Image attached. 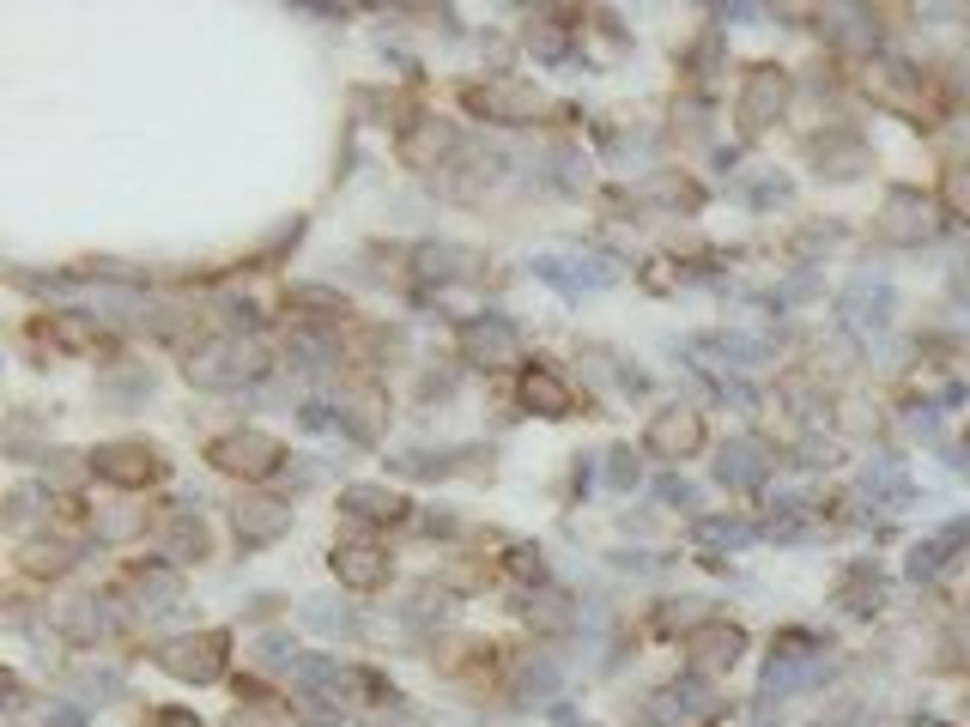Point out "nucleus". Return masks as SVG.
I'll return each instance as SVG.
<instances>
[{
	"label": "nucleus",
	"instance_id": "f257e3e1",
	"mask_svg": "<svg viewBox=\"0 0 970 727\" xmlns=\"http://www.w3.org/2000/svg\"><path fill=\"white\" fill-rule=\"evenodd\" d=\"M262 370H267V358H262V346H249V340H213V346H201V352H188V364H183L188 382L213 388V395L255 382Z\"/></svg>",
	"mask_w": 970,
	"mask_h": 727
},
{
	"label": "nucleus",
	"instance_id": "f03ea898",
	"mask_svg": "<svg viewBox=\"0 0 970 727\" xmlns=\"http://www.w3.org/2000/svg\"><path fill=\"white\" fill-rule=\"evenodd\" d=\"M868 98L879 103V110H898V115H910V122H935V110H928V91H922V73L910 68V61H898V55H874L868 61Z\"/></svg>",
	"mask_w": 970,
	"mask_h": 727
},
{
	"label": "nucleus",
	"instance_id": "7ed1b4c3",
	"mask_svg": "<svg viewBox=\"0 0 970 727\" xmlns=\"http://www.w3.org/2000/svg\"><path fill=\"white\" fill-rule=\"evenodd\" d=\"M159 667L183 685H213L225 673V631H188L159 648Z\"/></svg>",
	"mask_w": 970,
	"mask_h": 727
},
{
	"label": "nucleus",
	"instance_id": "20e7f679",
	"mask_svg": "<svg viewBox=\"0 0 970 727\" xmlns=\"http://www.w3.org/2000/svg\"><path fill=\"white\" fill-rule=\"evenodd\" d=\"M206 461H213L218 473H237V479H274L279 461H286V449H279L267 431H231L206 449Z\"/></svg>",
	"mask_w": 970,
	"mask_h": 727
},
{
	"label": "nucleus",
	"instance_id": "39448f33",
	"mask_svg": "<svg viewBox=\"0 0 970 727\" xmlns=\"http://www.w3.org/2000/svg\"><path fill=\"white\" fill-rule=\"evenodd\" d=\"M879 243H891V249H916V243L935 237V206H928V194L916 188H891L886 206H879V225H874Z\"/></svg>",
	"mask_w": 970,
	"mask_h": 727
},
{
	"label": "nucleus",
	"instance_id": "423d86ee",
	"mask_svg": "<svg viewBox=\"0 0 970 727\" xmlns=\"http://www.w3.org/2000/svg\"><path fill=\"white\" fill-rule=\"evenodd\" d=\"M92 473L122 485V491H140V485H159L171 467H164V454L152 443H103V449H92Z\"/></svg>",
	"mask_w": 970,
	"mask_h": 727
},
{
	"label": "nucleus",
	"instance_id": "0eeeda50",
	"mask_svg": "<svg viewBox=\"0 0 970 727\" xmlns=\"http://www.w3.org/2000/svg\"><path fill=\"white\" fill-rule=\"evenodd\" d=\"M461 358L480 364V370H510L522 358V334L503 316H473V321H461Z\"/></svg>",
	"mask_w": 970,
	"mask_h": 727
},
{
	"label": "nucleus",
	"instance_id": "6e6552de",
	"mask_svg": "<svg viewBox=\"0 0 970 727\" xmlns=\"http://www.w3.org/2000/svg\"><path fill=\"white\" fill-rule=\"evenodd\" d=\"M788 110V73L783 68H753L746 73V85H741V134H765V127L776 122V115Z\"/></svg>",
	"mask_w": 970,
	"mask_h": 727
},
{
	"label": "nucleus",
	"instance_id": "1a4fd4ad",
	"mask_svg": "<svg viewBox=\"0 0 970 727\" xmlns=\"http://www.w3.org/2000/svg\"><path fill=\"white\" fill-rule=\"evenodd\" d=\"M468 110H480L486 122H534L547 103H540V91L528 80H486V85H468Z\"/></svg>",
	"mask_w": 970,
	"mask_h": 727
},
{
	"label": "nucleus",
	"instance_id": "9d476101",
	"mask_svg": "<svg viewBox=\"0 0 970 727\" xmlns=\"http://www.w3.org/2000/svg\"><path fill=\"white\" fill-rule=\"evenodd\" d=\"M643 449L655 454V461H685V454L704 449V419H697L692 407H667L650 419V431H643Z\"/></svg>",
	"mask_w": 970,
	"mask_h": 727
},
{
	"label": "nucleus",
	"instance_id": "9b49d317",
	"mask_svg": "<svg viewBox=\"0 0 970 727\" xmlns=\"http://www.w3.org/2000/svg\"><path fill=\"white\" fill-rule=\"evenodd\" d=\"M807 158L819 164V176H831V182H856V176L874 164V152H868V140H861L856 127H831V134H813Z\"/></svg>",
	"mask_w": 970,
	"mask_h": 727
},
{
	"label": "nucleus",
	"instance_id": "f8f14e48",
	"mask_svg": "<svg viewBox=\"0 0 970 727\" xmlns=\"http://www.w3.org/2000/svg\"><path fill=\"white\" fill-rule=\"evenodd\" d=\"M709 704H716V692H709L704 679H674L667 692L650 697V709H643V727H685V721L709 716Z\"/></svg>",
	"mask_w": 970,
	"mask_h": 727
},
{
	"label": "nucleus",
	"instance_id": "ddd939ff",
	"mask_svg": "<svg viewBox=\"0 0 970 727\" xmlns=\"http://www.w3.org/2000/svg\"><path fill=\"white\" fill-rule=\"evenodd\" d=\"M231 528H237V540L249 545H274L279 534L292 528V503H279V498H243L237 510H231Z\"/></svg>",
	"mask_w": 970,
	"mask_h": 727
},
{
	"label": "nucleus",
	"instance_id": "4468645a",
	"mask_svg": "<svg viewBox=\"0 0 970 727\" xmlns=\"http://www.w3.org/2000/svg\"><path fill=\"white\" fill-rule=\"evenodd\" d=\"M534 273L552 285V291H564V297H582V291L613 285V262H576V255H540Z\"/></svg>",
	"mask_w": 970,
	"mask_h": 727
},
{
	"label": "nucleus",
	"instance_id": "2eb2a0df",
	"mask_svg": "<svg viewBox=\"0 0 970 727\" xmlns=\"http://www.w3.org/2000/svg\"><path fill=\"white\" fill-rule=\"evenodd\" d=\"M456 146H461V134L449 122H437V115H419V122L400 134V158H407L412 171H437Z\"/></svg>",
	"mask_w": 970,
	"mask_h": 727
},
{
	"label": "nucleus",
	"instance_id": "dca6fc26",
	"mask_svg": "<svg viewBox=\"0 0 970 727\" xmlns=\"http://www.w3.org/2000/svg\"><path fill=\"white\" fill-rule=\"evenodd\" d=\"M741 648H746V631L728 625V618H704V625L685 631V655L704 661V667H734Z\"/></svg>",
	"mask_w": 970,
	"mask_h": 727
},
{
	"label": "nucleus",
	"instance_id": "f3484780",
	"mask_svg": "<svg viewBox=\"0 0 970 727\" xmlns=\"http://www.w3.org/2000/svg\"><path fill=\"white\" fill-rule=\"evenodd\" d=\"M837 309H844V321H856V328H886L891 321V285L879 279V273H856L849 291L837 297Z\"/></svg>",
	"mask_w": 970,
	"mask_h": 727
},
{
	"label": "nucleus",
	"instance_id": "a211bd4d",
	"mask_svg": "<svg viewBox=\"0 0 970 727\" xmlns=\"http://www.w3.org/2000/svg\"><path fill=\"white\" fill-rule=\"evenodd\" d=\"M716 479H722L728 491H753V485H765V479H770L765 449H758L753 437H734V443H722V454H716Z\"/></svg>",
	"mask_w": 970,
	"mask_h": 727
},
{
	"label": "nucleus",
	"instance_id": "6ab92c4d",
	"mask_svg": "<svg viewBox=\"0 0 970 727\" xmlns=\"http://www.w3.org/2000/svg\"><path fill=\"white\" fill-rule=\"evenodd\" d=\"M522 407L547 412V419H571V412H576V395H571V382H564L559 370H547V364H528V370H522Z\"/></svg>",
	"mask_w": 970,
	"mask_h": 727
},
{
	"label": "nucleus",
	"instance_id": "aec40b11",
	"mask_svg": "<svg viewBox=\"0 0 970 727\" xmlns=\"http://www.w3.org/2000/svg\"><path fill=\"white\" fill-rule=\"evenodd\" d=\"M334 576H340L346 588L370 594V588H382V582H388V557L377 552V545L353 540V545H340V552H334Z\"/></svg>",
	"mask_w": 970,
	"mask_h": 727
},
{
	"label": "nucleus",
	"instance_id": "412c9836",
	"mask_svg": "<svg viewBox=\"0 0 970 727\" xmlns=\"http://www.w3.org/2000/svg\"><path fill=\"white\" fill-rule=\"evenodd\" d=\"M861 491H868V498L879 503V510H891V515H898V510H910V503H916V485L903 479V467H898V461H886V454L861 467Z\"/></svg>",
	"mask_w": 970,
	"mask_h": 727
},
{
	"label": "nucleus",
	"instance_id": "4be33fe9",
	"mask_svg": "<svg viewBox=\"0 0 970 727\" xmlns=\"http://www.w3.org/2000/svg\"><path fill=\"white\" fill-rule=\"evenodd\" d=\"M340 510L353 515V522H400V515H407V503H400L388 485H346L340 491Z\"/></svg>",
	"mask_w": 970,
	"mask_h": 727
},
{
	"label": "nucleus",
	"instance_id": "5701e85b",
	"mask_svg": "<svg viewBox=\"0 0 970 727\" xmlns=\"http://www.w3.org/2000/svg\"><path fill=\"white\" fill-rule=\"evenodd\" d=\"M159 552L171 557V564H188V557H206V522L194 515V503H183V510L171 515V528H164Z\"/></svg>",
	"mask_w": 970,
	"mask_h": 727
},
{
	"label": "nucleus",
	"instance_id": "b1692460",
	"mask_svg": "<svg viewBox=\"0 0 970 727\" xmlns=\"http://www.w3.org/2000/svg\"><path fill=\"white\" fill-rule=\"evenodd\" d=\"M412 262H419L425 279H468V273H480V255L461 249V243H425Z\"/></svg>",
	"mask_w": 970,
	"mask_h": 727
},
{
	"label": "nucleus",
	"instance_id": "393cba45",
	"mask_svg": "<svg viewBox=\"0 0 970 727\" xmlns=\"http://www.w3.org/2000/svg\"><path fill=\"white\" fill-rule=\"evenodd\" d=\"M127 582H134V594H140V601H146V606H140V613H171V606L183 601V582H176V570H164V564H146V570H134V576H127Z\"/></svg>",
	"mask_w": 970,
	"mask_h": 727
},
{
	"label": "nucleus",
	"instance_id": "a878e982",
	"mask_svg": "<svg viewBox=\"0 0 970 727\" xmlns=\"http://www.w3.org/2000/svg\"><path fill=\"white\" fill-rule=\"evenodd\" d=\"M697 352L728 358L734 370H753V364H765V358H770V346H765V340H753V334H709V340H697Z\"/></svg>",
	"mask_w": 970,
	"mask_h": 727
},
{
	"label": "nucleus",
	"instance_id": "bb28decb",
	"mask_svg": "<svg viewBox=\"0 0 970 727\" xmlns=\"http://www.w3.org/2000/svg\"><path fill=\"white\" fill-rule=\"evenodd\" d=\"M73 564H80V552H73L68 540H31L24 545V576H68Z\"/></svg>",
	"mask_w": 970,
	"mask_h": 727
},
{
	"label": "nucleus",
	"instance_id": "cd10ccee",
	"mask_svg": "<svg viewBox=\"0 0 970 727\" xmlns=\"http://www.w3.org/2000/svg\"><path fill=\"white\" fill-rule=\"evenodd\" d=\"M692 540H697V545H722V552H734V545L758 540V528H753V522H741V515H704V522L692 528Z\"/></svg>",
	"mask_w": 970,
	"mask_h": 727
},
{
	"label": "nucleus",
	"instance_id": "c85d7f7f",
	"mask_svg": "<svg viewBox=\"0 0 970 727\" xmlns=\"http://www.w3.org/2000/svg\"><path fill=\"white\" fill-rule=\"evenodd\" d=\"M115 618L103 613V601H73L68 606V618H61V631L73 636V643H98V636H110Z\"/></svg>",
	"mask_w": 970,
	"mask_h": 727
},
{
	"label": "nucleus",
	"instance_id": "c756f323",
	"mask_svg": "<svg viewBox=\"0 0 970 727\" xmlns=\"http://www.w3.org/2000/svg\"><path fill=\"white\" fill-rule=\"evenodd\" d=\"M947 564H952V545L940 540V534H935V540H922V545H910V576H916V582L940 576Z\"/></svg>",
	"mask_w": 970,
	"mask_h": 727
},
{
	"label": "nucleus",
	"instance_id": "7c9ffc66",
	"mask_svg": "<svg viewBox=\"0 0 970 727\" xmlns=\"http://www.w3.org/2000/svg\"><path fill=\"white\" fill-rule=\"evenodd\" d=\"M43 328H55V340L73 346V352H98V340H103L92 321H80V316H55V321H43Z\"/></svg>",
	"mask_w": 970,
	"mask_h": 727
},
{
	"label": "nucleus",
	"instance_id": "2f4dec72",
	"mask_svg": "<svg viewBox=\"0 0 970 727\" xmlns=\"http://www.w3.org/2000/svg\"><path fill=\"white\" fill-rule=\"evenodd\" d=\"M837 601H844L849 613H874V606H879V576H874V570H856V576L844 582V594H837Z\"/></svg>",
	"mask_w": 970,
	"mask_h": 727
},
{
	"label": "nucleus",
	"instance_id": "473e14b6",
	"mask_svg": "<svg viewBox=\"0 0 970 727\" xmlns=\"http://www.w3.org/2000/svg\"><path fill=\"white\" fill-rule=\"evenodd\" d=\"M564 606H571L564 594H540V601H528L522 613L534 618V625H547V631H571V613H564Z\"/></svg>",
	"mask_w": 970,
	"mask_h": 727
},
{
	"label": "nucleus",
	"instance_id": "72a5a7b5",
	"mask_svg": "<svg viewBox=\"0 0 970 727\" xmlns=\"http://www.w3.org/2000/svg\"><path fill=\"white\" fill-rule=\"evenodd\" d=\"M940 194H947L952 218H964V225H970V164H952V171H947V188H940Z\"/></svg>",
	"mask_w": 970,
	"mask_h": 727
},
{
	"label": "nucleus",
	"instance_id": "f704fd0d",
	"mask_svg": "<svg viewBox=\"0 0 970 727\" xmlns=\"http://www.w3.org/2000/svg\"><path fill=\"white\" fill-rule=\"evenodd\" d=\"M510 576L547 582V557H540V545H515V552H510Z\"/></svg>",
	"mask_w": 970,
	"mask_h": 727
},
{
	"label": "nucleus",
	"instance_id": "c9c22d12",
	"mask_svg": "<svg viewBox=\"0 0 970 727\" xmlns=\"http://www.w3.org/2000/svg\"><path fill=\"white\" fill-rule=\"evenodd\" d=\"M552 685H559V667H552V661H540V667L528 661L522 667V697H547Z\"/></svg>",
	"mask_w": 970,
	"mask_h": 727
},
{
	"label": "nucleus",
	"instance_id": "e433bc0d",
	"mask_svg": "<svg viewBox=\"0 0 970 727\" xmlns=\"http://www.w3.org/2000/svg\"><path fill=\"white\" fill-rule=\"evenodd\" d=\"M528 49H534L540 61H559L564 55V31L559 24H540V31H528Z\"/></svg>",
	"mask_w": 970,
	"mask_h": 727
},
{
	"label": "nucleus",
	"instance_id": "4c0bfd02",
	"mask_svg": "<svg viewBox=\"0 0 970 727\" xmlns=\"http://www.w3.org/2000/svg\"><path fill=\"white\" fill-rule=\"evenodd\" d=\"M292 304H316V309H334V316H346V297H340V291H321V285H292Z\"/></svg>",
	"mask_w": 970,
	"mask_h": 727
},
{
	"label": "nucleus",
	"instance_id": "58836bf2",
	"mask_svg": "<svg viewBox=\"0 0 970 727\" xmlns=\"http://www.w3.org/2000/svg\"><path fill=\"white\" fill-rule=\"evenodd\" d=\"M837 237H844V225H813V231L795 237V255H819V249H831Z\"/></svg>",
	"mask_w": 970,
	"mask_h": 727
},
{
	"label": "nucleus",
	"instance_id": "ea45409f",
	"mask_svg": "<svg viewBox=\"0 0 970 727\" xmlns=\"http://www.w3.org/2000/svg\"><path fill=\"white\" fill-rule=\"evenodd\" d=\"M831 461H837V449H831V443H819V437L795 449V467H807V473H819V467H831Z\"/></svg>",
	"mask_w": 970,
	"mask_h": 727
},
{
	"label": "nucleus",
	"instance_id": "a19ab883",
	"mask_svg": "<svg viewBox=\"0 0 970 727\" xmlns=\"http://www.w3.org/2000/svg\"><path fill=\"white\" fill-rule=\"evenodd\" d=\"M606 479H613L619 491L637 485V461H631V449H613V467H606Z\"/></svg>",
	"mask_w": 970,
	"mask_h": 727
},
{
	"label": "nucleus",
	"instance_id": "79ce46f5",
	"mask_svg": "<svg viewBox=\"0 0 970 727\" xmlns=\"http://www.w3.org/2000/svg\"><path fill=\"white\" fill-rule=\"evenodd\" d=\"M225 727H279V716H274V709H262V704H255V709H237V716H231Z\"/></svg>",
	"mask_w": 970,
	"mask_h": 727
},
{
	"label": "nucleus",
	"instance_id": "37998d69",
	"mask_svg": "<svg viewBox=\"0 0 970 727\" xmlns=\"http://www.w3.org/2000/svg\"><path fill=\"white\" fill-rule=\"evenodd\" d=\"M662 498H667V503H685V510H697V491L685 485V479H662Z\"/></svg>",
	"mask_w": 970,
	"mask_h": 727
},
{
	"label": "nucleus",
	"instance_id": "c03bdc74",
	"mask_svg": "<svg viewBox=\"0 0 970 727\" xmlns=\"http://www.w3.org/2000/svg\"><path fill=\"white\" fill-rule=\"evenodd\" d=\"M940 540H947L952 552H959V545H970V515H959V522H947V528H940Z\"/></svg>",
	"mask_w": 970,
	"mask_h": 727
},
{
	"label": "nucleus",
	"instance_id": "a18cd8bd",
	"mask_svg": "<svg viewBox=\"0 0 970 727\" xmlns=\"http://www.w3.org/2000/svg\"><path fill=\"white\" fill-rule=\"evenodd\" d=\"M152 727H201V721H194L188 709H159V716H152Z\"/></svg>",
	"mask_w": 970,
	"mask_h": 727
},
{
	"label": "nucleus",
	"instance_id": "49530a36",
	"mask_svg": "<svg viewBox=\"0 0 970 727\" xmlns=\"http://www.w3.org/2000/svg\"><path fill=\"white\" fill-rule=\"evenodd\" d=\"M959 297H970V273H959Z\"/></svg>",
	"mask_w": 970,
	"mask_h": 727
},
{
	"label": "nucleus",
	"instance_id": "de8ad7c7",
	"mask_svg": "<svg viewBox=\"0 0 970 727\" xmlns=\"http://www.w3.org/2000/svg\"><path fill=\"white\" fill-rule=\"evenodd\" d=\"M910 727H947V721H935V716H928V721H910Z\"/></svg>",
	"mask_w": 970,
	"mask_h": 727
},
{
	"label": "nucleus",
	"instance_id": "09e8293b",
	"mask_svg": "<svg viewBox=\"0 0 970 727\" xmlns=\"http://www.w3.org/2000/svg\"><path fill=\"white\" fill-rule=\"evenodd\" d=\"M964 636H970V606H964Z\"/></svg>",
	"mask_w": 970,
	"mask_h": 727
}]
</instances>
